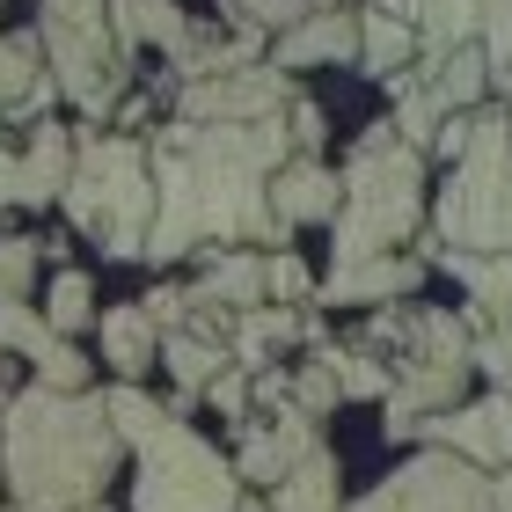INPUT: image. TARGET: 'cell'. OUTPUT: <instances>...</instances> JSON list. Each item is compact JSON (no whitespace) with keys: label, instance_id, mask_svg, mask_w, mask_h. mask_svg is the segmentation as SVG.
<instances>
[{"label":"cell","instance_id":"1","mask_svg":"<svg viewBox=\"0 0 512 512\" xmlns=\"http://www.w3.org/2000/svg\"><path fill=\"white\" fill-rule=\"evenodd\" d=\"M293 161L278 118L264 125H169L154 139V264H176L198 242H286L293 227L271 213V176Z\"/></svg>","mask_w":512,"mask_h":512},{"label":"cell","instance_id":"2","mask_svg":"<svg viewBox=\"0 0 512 512\" xmlns=\"http://www.w3.org/2000/svg\"><path fill=\"white\" fill-rule=\"evenodd\" d=\"M125 439L110 432L103 395H52L15 388L0 417V483L15 491V512H81L103 498V476L118 469Z\"/></svg>","mask_w":512,"mask_h":512},{"label":"cell","instance_id":"3","mask_svg":"<svg viewBox=\"0 0 512 512\" xmlns=\"http://www.w3.org/2000/svg\"><path fill=\"white\" fill-rule=\"evenodd\" d=\"M417 220H425V154L374 125L359 154L337 169V264L388 256L403 235H417Z\"/></svg>","mask_w":512,"mask_h":512},{"label":"cell","instance_id":"4","mask_svg":"<svg viewBox=\"0 0 512 512\" xmlns=\"http://www.w3.org/2000/svg\"><path fill=\"white\" fill-rule=\"evenodd\" d=\"M66 213L88 227L110 256H139L154 227V169L139 139H74V176H66Z\"/></svg>","mask_w":512,"mask_h":512},{"label":"cell","instance_id":"5","mask_svg":"<svg viewBox=\"0 0 512 512\" xmlns=\"http://www.w3.org/2000/svg\"><path fill=\"white\" fill-rule=\"evenodd\" d=\"M374 337L395 344V366H388V439H410L417 425H425L432 410H447L461 388H469V322L461 315H381Z\"/></svg>","mask_w":512,"mask_h":512},{"label":"cell","instance_id":"6","mask_svg":"<svg viewBox=\"0 0 512 512\" xmlns=\"http://www.w3.org/2000/svg\"><path fill=\"white\" fill-rule=\"evenodd\" d=\"M439 249H469V256H505L512 249V125L498 110L469 118V147L461 169L439 191Z\"/></svg>","mask_w":512,"mask_h":512},{"label":"cell","instance_id":"7","mask_svg":"<svg viewBox=\"0 0 512 512\" xmlns=\"http://www.w3.org/2000/svg\"><path fill=\"white\" fill-rule=\"evenodd\" d=\"M132 512H242V476H235V461L213 454V439H198L183 417H161V425L139 439Z\"/></svg>","mask_w":512,"mask_h":512},{"label":"cell","instance_id":"8","mask_svg":"<svg viewBox=\"0 0 512 512\" xmlns=\"http://www.w3.org/2000/svg\"><path fill=\"white\" fill-rule=\"evenodd\" d=\"M37 44L52 59L59 96L81 103L88 118H103L110 96H118V74H125V52L110 37V0H44Z\"/></svg>","mask_w":512,"mask_h":512},{"label":"cell","instance_id":"9","mask_svg":"<svg viewBox=\"0 0 512 512\" xmlns=\"http://www.w3.org/2000/svg\"><path fill=\"white\" fill-rule=\"evenodd\" d=\"M352 512H491V476H483L476 461H461V454L425 447L395 476H381Z\"/></svg>","mask_w":512,"mask_h":512},{"label":"cell","instance_id":"10","mask_svg":"<svg viewBox=\"0 0 512 512\" xmlns=\"http://www.w3.org/2000/svg\"><path fill=\"white\" fill-rule=\"evenodd\" d=\"M293 103L286 74L271 59L242 66V74H205V81H183L176 96V125H264Z\"/></svg>","mask_w":512,"mask_h":512},{"label":"cell","instance_id":"11","mask_svg":"<svg viewBox=\"0 0 512 512\" xmlns=\"http://www.w3.org/2000/svg\"><path fill=\"white\" fill-rule=\"evenodd\" d=\"M417 432L439 454H461L476 469H505L512 461V395H483V403H461L454 417H425Z\"/></svg>","mask_w":512,"mask_h":512},{"label":"cell","instance_id":"12","mask_svg":"<svg viewBox=\"0 0 512 512\" xmlns=\"http://www.w3.org/2000/svg\"><path fill=\"white\" fill-rule=\"evenodd\" d=\"M74 176V132L37 125L30 154H0V205H52Z\"/></svg>","mask_w":512,"mask_h":512},{"label":"cell","instance_id":"13","mask_svg":"<svg viewBox=\"0 0 512 512\" xmlns=\"http://www.w3.org/2000/svg\"><path fill=\"white\" fill-rule=\"evenodd\" d=\"M271 66L278 74H300V66H359V15H344V8L300 15L293 30L271 44Z\"/></svg>","mask_w":512,"mask_h":512},{"label":"cell","instance_id":"14","mask_svg":"<svg viewBox=\"0 0 512 512\" xmlns=\"http://www.w3.org/2000/svg\"><path fill=\"white\" fill-rule=\"evenodd\" d=\"M315 447H322V439H315V417L286 410L278 425H249V432H242L235 476H242V483H278V476L293 469V461H308Z\"/></svg>","mask_w":512,"mask_h":512},{"label":"cell","instance_id":"15","mask_svg":"<svg viewBox=\"0 0 512 512\" xmlns=\"http://www.w3.org/2000/svg\"><path fill=\"white\" fill-rule=\"evenodd\" d=\"M52 96H59V81L44 74V44L37 37H0V125L8 118L44 125V103Z\"/></svg>","mask_w":512,"mask_h":512},{"label":"cell","instance_id":"16","mask_svg":"<svg viewBox=\"0 0 512 512\" xmlns=\"http://www.w3.org/2000/svg\"><path fill=\"white\" fill-rule=\"evenodd\" d=\"M417 286H425V256H359V264H337L330 286H322V300H410Z\"/></svg>","mask_w":512,"mask_h":512},{"label":"cell","instance_id":"17","mask_svg":"<svg viewBox=\"0 0 512 512\" xmlns=\"http://www.w3.org/2000/svg\"><path fill=\"white\" fill-rule=\"evenodd\" d=\"M110 37H118V52H139V44H161V52H191V15L176 8V0H110Z\"/></svg>","mask_w":512,"mask_h":512},{"label":"cell","instance_id":"18","mask_svg":"<svg viewBox=\"0 0 512 512\" xmlns=\"http://www.w3.org/2000/svg\"><path fill=\"white\" fill-rule=\"evenodd\" d=\"M271 213L286 227H308V220H337V176L322 169L315 154H293L286 169L271 176Z\"/></svg>","mask_w":512,"mask_h":512},{"label":"cell","instance_id":"19","mask_svg":"<svg viewBox=\"0 0 512 512\" xmlns=\"http://www.w3.org/2000/svg\"><path fill=\"white\" fill-rule=\"evenodd\" d=\"M432 264H439V271H454L461 286H469V300H476V315H491V322H512V249H505V256H469V249H432Z\"/></svg>","mask_w":512,"mask_h":512},{"label":"cell","instance_id":"20","mask_svg":"<svg viewBox=\"0 0 512 512\" xmlns=\"http://www.w3.org/2000/svg\"><path fill=\"white\" fill-rule=\"evenodd\" d=\"M271 512H337V454L315 447L271 483Z\"/></svg>","mask_w":512,"mask_h":512},{"label":"cell","instance_id":"21","mask_svg":"<svg viewBox=\"0 0 512 512\" xmlns=\"http://www.w3.org/2000/svg\"><path fill=\"white\" fill-rule=\"evenodd\" d=\"M154 352H161V330L147 322V308H110V315H103V359L118 366L125 381L147 374Z\"/></svg>","mask_w":512,"mask_h":512},{"label":"cell","instance_id":"22","mask_svg":"<svg viewBox=\"0 0 512 512\" xmlns=\"http://www.w3.org/2000/svg\"><path fill=\"white\" fill-rule=\"evenodd\" d=\"M308 322H300L293 308H249L242 322H235V344H227V359L242 366V374H264L271 366V344H286V337H300Z\"/></svg>","mask_w":512,"mask_h":512},{"label":"cell","instance_id":"23","mask_svg":"<svg viewBox=\"0 0 512 512\" xmlns=\"http://www.w3.org/2000/svg\"><path fill=\"white\" fill-rule=\"evenodd\" d=\"M191 300H220V308L249 315L256 300H264V256H256V249H235V256H220V264H205V286H198Z\"/></svg>","mask_w":512,"mask_h":512},{"label":"cell","instance_id":"24","mask_svg":"<svg viewBox=\"0 0 512 512\" xmlns=\"http://www.w3.org/2000/svg\"><path fill=\"white\" fill-rule=\"evenodd\" d=\"M161 366H169V374L183 381V395H198L205 381H220L227 366V344L220 337H198V330H176V337H161Z\"/></svg>","mask_w":512,"mask_h":512},{"label":"cell","instance_id":"25","mask_svg":"<svg viewBox=\"0 0 512 512\" xmlns=\"http://www.w3.org/2000/svg\"><path fill=\"white\" fill-rule=\"evenodd\" d=\"M410 59H417V30L366 8L359 15V66H366V74H395V66H410Z\"/></svg>","mask_w":512,"mask_h":512},{"label":"cell","instance_id":"26","mask_svg":"<svg viewBox=\"0 0 512 512\" xmlns=\"http://www.w3.org/2000/svg\"><path fill=\"white\" fill-rule=\"evenodd\" d=\"M483 88H491V66H483L476 44H461V52L439 59V74H432V103H439V110H469V103H483Z\"/></svg>","mask_w":512,"mask_h":512},{"label":"cell","instance_id":"27","mask_svg":"<svg viewBox=\"0 0 512 512\" xmlns=\"http://www.w3.org/2000/svg\"><path fill=\"white\" fill-rule=\"evenodd\" d=\"M103 417H110V432H118L125 447H139V439H147V432H154V425H161V417H169V410H161L154 395H139L132 381H118V388L103 395Z\"/></svg>","mask_w":512,"mask_h":512},{"label":"cell","instance_id":"28","mask_svg":"<svg viewBox=\"0 0 512 512\" xmlns=\"http://www.w3.org/2000/svg\"><path fill=\"white\" fill-rule=\"evenodd\" d=\"M322 366H330V381H337V395H388V366L381 359H366V352H352V344H322Z\"/></svg>","mask_w":512,"mask_h":512},{"label":"cell","instance_id":"29","mask_svg":"<svg viewBox=\"0 0 512 512\" xmlns=\"http://www.w3.org/2000/svg\"><path fill=\"white\" fill-rule=\"evenodd\" d=\"M88 315H96V286H88L81 271H59V278H52V293H44V322H52V337L88 330Z\"/></svg>","mask_w":512,"mask_h":512},{"label":"cell","instance_id":"30","mask_svg":"<svg viewBox=\"0 0 512 512\" xmlns=\"http://www.w3.org/2000/svg\"><path fill=\"white\" fill-rule=\"evenodd\" d=\"M52 322H44L37 308H30V300H8V308H0V352H22V359H44V352H52Z\"/></svg>","mask_w":512,"mask_h":512},{"label":"cell","instance_id":"31","mask_svg":"<svg viewBox=\"0 0 512 512\" xmlns=\"http://www.w3.org/2000/svg\"><path fill=\"white\" fill-rule=\"evenodd\" d=\"M37 249H44V242H22V235H8V242H0V308H8V300H30Z\"/></svg>","mask_w":512,"mask_h":512},{"label":"cell","instance_id":"32","mask_svg":"<svg viewBox=\"0 0 512 512\" xmlns=\"http://www.w3.org/2000/svg\"><path fill=\"white\" fill-rule=\"evenodd\" d=\"M469 366H483L498 395H512V322H491L483 337H469Z\"/></svg>","mask_w":512,"mask_h":512},{"label":"cell","instance_id":"33","mask_svg":"<svg viewBox=\"0 0 512 512\" xmlns=\"http://www.w3.org/2000/svg\"><path fill=\"white\" fill-rule=\"evenodd\" d=\"M220 8H227V15H242L249 30H293V22L308 15L300 0H220Z\"/></svg>","mask_w":512,"mask_h":512},{"label":"cell","instance_id":"34","mask_svg":"<svg viewBox=\"0 0 512 512\" xmlns=\"http://www.w3.org/2000/svg\"><path fill=\"white\" fill-rule=\"evenodd\" d=\"M264 293H278V300H308L315 278H308V264H300V256H264Z\"/></svg>","mask_w":512,"mask_h":512},{"label":"cell","instance_id":"35","mask_svg":"<svg viewBox=\"0 0 512 512\" xmlns=\"http://www.w3.org/2000/svg\"><path fill=\"white\" fill-rule=\"evenodd\" d=\"M330 403H337V381H330V366H322V359H315V366H308V374H300V381H293V410H300V417H322V410H330Z\"/></svg>","mask_w":512,"mask_h":512},{"label":"cell","instance_id":"36","mask_svg":"<svg viewBox=\"0 0 512 512\" xmlns=\"http://www.w3.org/2000/svg\"><path fill=\"white\" fill-rule=\"evenodd\" d=\"M286 118H293V125H286V139H293L300 154H315V139H322V110H315L308 96H293V103H286Z\"/></svg>","mask_w":512,"mask_h":512},{"label":"cell","instance_id":"37","mask_svg":"<svg viewBox=\"0 0 512 512\" xmlns=\"http://www.w3.org/2000/svg\"><path fill=\"white\" fill-rule=\"evenodd\" d=\"M205 395H213V410L242 417V410H249V381H242V366H235V374H220V381H205Z\"/></svg>","mask_w":512,"mask_h":512},{"label":"cell","instance_id":"38","mask_svg":"<svg viewBox=\"0 0 512 512\" xmlns=\"http://www.w3.org/2000/svg\"><path fill=\"white\" fill-rule=\"evenodd\" d=\"M432 147H439V154H461V147H469V118H439Z\"/></svg>","mask_w":512,"mask_h":512},{"label":"cell","instance_id":"39","mask_svg":"<svg viewBox=\"0 0 512 512\" xmlns=\"http://www.w3.org/2000/svg\"><path fill=\"white\" fill-rule=\"evenodd\" d=\"M491 512H512V461H505V476H491Z\"/></svg>","mask_w":512,"mask_h":512},{"label":"cell","instance_id":"40","mask_svg":"<svg viewBox=\"0 0 512 512\" xmlns=\"http://www.w3.org/2000/svg\"><path fill=\"white\" fill-rule=\"evenodd\" d=\"M491 81H498V96H505V103H512V59H505V66H498V74H491Z\"/></svg>","mask_w":512,"mask_h":512},{"label":"cell","instance_id":"41","mask_svg":"<svg viewBox=\"0 0 512 512\" xmlns=\"http://www.w3.org/2000/svg\"><path fill=\"white\" fill-rule=\"evenodd\" d=\"M0 417H8V388H0Z\"/></svg>","mask_w":512,"mask_h":512},{"label":"cell","instance_id":"42","mask_svg":"<svg viewBox=\"0 0 512 512\" xmlns=\"http://www.w3.org/2000/svg\"><path fill=\"white\" fill-rule=\"evenodd\" d=\"M81 512H103V498H96V505H81Z\"/></svg>","mask_w":512,"mask_h":512},{"label":"cell","instance_id":"43","mask_svg":"<svg viewBox=\"0 0 512 512\" xmlns=\"http://www.w3.org/2000/svg\"><path fill=\"white\" fill-rule=\"evenodd\" d=\"M0 359H8V352H0Z\"/></svg>","mask_w":512,"mask_h":512}]
</instances>
